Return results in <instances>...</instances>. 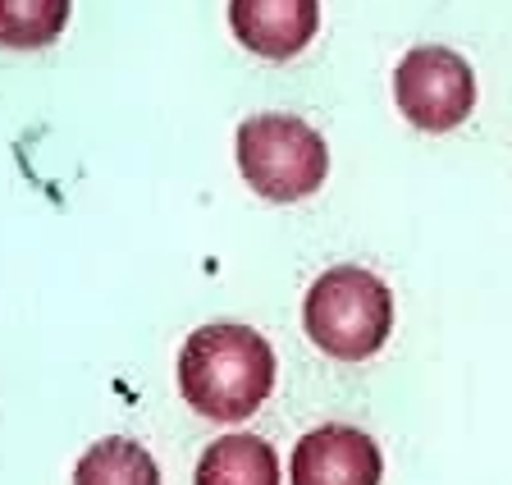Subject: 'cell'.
<instances>
[{"instance_id": "3957f363", "label": "cell", "mask_w": 512, "mask_h": 485, "mask_svg": "<svg viewBox=\"0 0 512 485\" xmlns=\"http://www.w3.org/2000/svg\"><path fill=\"white\" fill-rule=\"evenodd\" d=\"M238 170L266 202H302L330 174V147L293 115H252L238 124Z\"/></svg>"}, {"instance_id": "6da1fadb", "label": "cell", "mask_w": 512, "mask_h": 485, "mask_svg": "<svg viewBox=\"0 0 512 485\" xmlns=\"http://www.w3.org/2000/svg\"><path fill=\"white\" fill-rule=\"evenodd\" d=\"M179 389L192 412L234 426L247 421L275 389V348L252 325L215 321L183 339Z\"/></svg>"}, {"instance_id": "5b68a950", "label": "cell", "mask_w": 512, "mask_h": 485, "mask_svg": "<svg viewBox=\"0 0 512 485\" xmlns=\"http://www.w3.org/2000/svg\"><path fill=\"white\" fill-rule=\"evenodd\" d=\"M380 444L357 426H316L293 444V485H380Z\"/></svg>"}, {"instance_id": "52a82bcc", "label": "cell", "mask_w": 512, "mask_h": 485, "mask_svg": "<svg viewBox=\"0 0 512 485\" xmlns=\"http://www.w3.org/2000/svg\"><path fill=\"white\" fill-rule=\"evenodd\" d=\"M192 485H279V453L261 435H220L197 458Z\"/></svg>"}, {"instance_id": "9c48e42d", "label": "cell", "mask_w": 512, "mask_h": 485, "mask_svg": "<svg viewBox=\"0 0 512 485\" xmlns=\"http://www.w3.org/2000/svg\"><path fill=\"white\" fill-rule=\"evenodd\" d=\"M74 0H0V46L37 51L51 46L69 23Z\"/></svg>"}, {"instance_id": "ba28073f", "label": "cell", "mask_w": 512, "mask_h": 485, "mask_svg": "<svg viewBox=\"0 0 512 485\" xmlns=\"http://www.w3.org/2000/svg\"><path fill=\"white\" fill-rule=\"evenodd\" d=\"M74 485H160V467L138 440L110 435L74 463Z\"/></svg>"}, {"instance_id": "8992f818", "label": "cell", "mask_w": 512, "mask_h": 485, "mask_svg": "<svg viewBox=\"0 0 512 485\" xmlns=\"http://www.w3.org/2000/svg\"><path fill=\"white\" fill-rule=\"evenodd\" d=\"M229 28L261 60H293L320 28V0H229Z\"/></svg>"}, {"instance_id": "277c9868", "label": "cell", "mask_w": 512, "mask_h": 485, "mask_svg": "<svg viewBox=\"0 0 512 485\" xmlns=\"http://www.w3.org/2000/svg\"><path fill=\"white\" fill-rule=\"evenodd\" d=\"M394 101L421 133H448L476 110V74L448 46H416L394 69Z\"/></svg>"}, {"instance_id": "7a4b0ae2", "label": "cell", "mask_w": 512, "mask_h": 485, "mask_svg": "<svg viewBox=\"0 0 512 485\" xmlns=\"http://www.w3.org/2000/svg\"><path fill=\"white\" fill-rule=\"evenodd\" d=\"M302 325L320 353L339 362H362L380 353L394 330V293L362 266H334L307 289Z\"/></svg>"}]
</instances>
